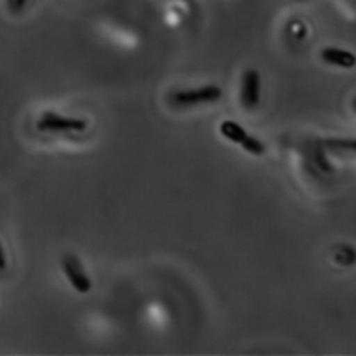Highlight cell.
Returning a JSON list of instances; mask_svg holds the SVG:
<instances>
[{"label": "cell", "instance_id": "cell-1", "mask_svg": "<svg viewBox=\"0 0 356 356\" xmlns=\"http://www.w3.org/2000/svg\"><path fill=\"white\" fill-rule=\"evenodd\" d=\"M222 97V89L218 86H204L197 89H183L174 90L169 96V103L174 108H191L200 106V104L216 103Z\"/></svg>", "mask_w": 356, "mask_h": 356}, {"label": "cell", "instance_id": "cell-2", "mask_svg": "<svg viewBox=\"0 0 356 356\" xmlns=\"http://www.w3.org/2000/svg\"><path fill=\"white\" fill-rule=\"evenodd\" d=\"M221 134L225 136L228 141L236 143V145H240L245 152L252 153V155L261 156L266 153V145H264L263 141H259L257 138H254V136H250L249 132H247L242 125L236 124V122L233 120L222 122Z\"/></svg>", "mask_w": 356, "mask_h": 356}, {"label": "cell", "instance_id": "cell-3", "mask_svg": "<svg viewBox=\"0 0 356 356\" xmlns=\"http://www.w3.org/2000/svg\"><path fill=\"white\" fill-rule=\"evenodd\" d=\"M37 129L40 132H83L87 129V120L75 117H63L54 111H45L38 118Z\"/></svg>", "mask_w": 356, "mask_h": 356}, {"label": "cell", "instance_id": "cell-4", "mask_svg": "<svg viewBox=\"0 0 356 356\" xmlns=\"http://www.w3.org/2000/svg\"><path fill=\"white\" fill-rule=\"evenodd\" d=\"M61 268L65 277L68 278L70 285L75 289L79 294H87L92 289V282H90L89 275L83 270V264L80 263L79 257L73 256V254H65L61 257Z\"/></svg>", "mask_w": 356, "mask_h": 356}, {"label": "cell", "instance_id": "cell-5", "mask_svg": "<svg viewBox=\"0 0 356 356\" xmlns=\"http://www.w3.org/2000/svg\"><path fill=\"white\" fill-rule=\"evenodd\" d=\"M261 99V73L257 70L249 68L243 72L242 87H240V101L245 110L257 108Z\"/></svg>", "mask_w": 356, "mask_h": 356}, {"label": "cell", "instance_id": "cell-6", "mask_svg": "<svg viewBox=\"0 0 356 356\" xmlns=\"http://www.w3.org/2000/svg\"><path fill=\"white\" fill-rule=\"evenodd\" d=\"M320 58L327 63V65L337 66V68H355L356 66V56L353 52L344 51L339 47H325L320 52Z\"/></svg>", "mask_w": 356, "mask_h": 356}, {"label": "cell", "instance_id": "cell-7", "mask_svg": "<svg viewBox=\"0 0 356 356\" xmlns=\"http://www.w3.org/2000/svg\"><path fill=\"white\" fill-rule=\"evenodd\" d=\"M325 145L332 149H351L356 152V139H329Z\"/></svg>", "mask_w": 356, "mask_h": 356}, {"label": "cell", "instance_id": "cell-8", "mask_svg": "<svg viewBox=\"0 0 356 356\" xmlns=\"http://www.w3.org/2000/svg\"><path fill=\"white\" fill-rule=\"evenodd\" d=\"M6 6H7V10H9L10 14H14V16H19V14H23V10L26 9L28 0H6Z\"/></svg>", "mask_w": 356, "mask_h": 356}, {"label": "cell", "instance_id": "cell-9", "mask_svg": "<svg viewBox=\"0 0 356 356\" xmlns=\"http://www.w3.org/2000/svg\"><path fill=\"white\" fill-rule=\"evenodd\" d=\"M7 270V257H6V250H3L2 242H0V273Z\"/></svg>", "mask_w": 356, "mask_h": 356}, {"label": "cell", "instance_id": "cell-10", "mask_svg": "<svg viewBox=\"0 0 356 356\" xmlns=\"http://www.w3.org/2000/svg\"><path fill=\"white\" fill-rule=\"evenodd\" d=\"M353 108H355V111H356V97L353 99Z\"/></svg>", "mask_w": 356, "mask_h": 356}]
</instances>
